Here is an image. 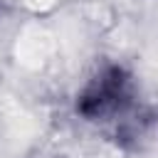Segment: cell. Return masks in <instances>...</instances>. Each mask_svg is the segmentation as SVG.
<instances>
[{
  "label": "cell",
  "instance_id": "6da1fadb",
  "mask_svg": "<svg viewBox=\"0 0 158 158\" xmlns=\"http://www.w3.org/2000/svg\"><path fill=\"white\" fill-rule=\"evenodd\" d=\"M133 101L131 77L121 67L101 69L79 94L77 111L86 121H111L128 111Z\"/></svg>",
  "mask_w": 158,
  "mask_h": 158
}]
</instances>
